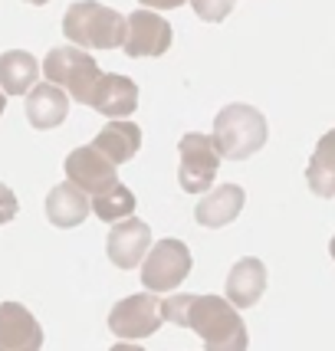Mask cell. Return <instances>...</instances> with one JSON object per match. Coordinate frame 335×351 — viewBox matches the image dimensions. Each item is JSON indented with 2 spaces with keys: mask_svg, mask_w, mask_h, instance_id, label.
I'll return each mask as SVG.
<instances>
[{
  "mask_svg": "<svg viewBox=\"0 0 335 351\" xmlns=\"http://www.w3.org/2000/svg\"><path fill=\"white\" fill-rule=\"evenodd\" d=\"M184 328H194L207 351H246L250 335L240 319V308L230 306L224 295H194L187 302Z\"/></svg>",
  "mask_w": 335,
  "mask_h": 351,
  "instance_id": "cell-1",
  "label": "cell"
},
{
  "mask_svg": "<svg viewBox=\"0 0 335 351\" xmlns=\"http://www.w3.org/2000/svg\"><path fill=\"white\" fill-rule=\"evenodd\" d=\"M266 138H270L266 119L253 106L233 102L213 115V145H217L220 158H227V161L253 158L266 145Z\"/></svg>",
  "mask_w": 335,
  "mask_h": 351,
  "instance_id": "cell-2",
  "label": "cell"
},
{
  "mask_svg": "<svg viewBox=\"0 0 335 351\" xmlns=\"http://www.w3.org/2000/svg\"><path fill=\"white\" fill-rule=\"evenodd\" d=\"M62 33L82 49H115L125 40V16L95 0H76L62 16Z\"/></svg>",
  "mask_w": 335,
  "mask_h": 351,
  "instance_id": "cell-3",
  "label": "cell"
},
{
  "mask_svg": "<svg viewBox=\"0 0 335 351\" xmlns=\"http://www.w3.org/2000/svg\"><path fill=\"white\" fill-rule=\"evenodd\" d=\"M43 73L46 82L53 86H62L69 99H76L79 106H89L92 92L102 79V69L99 62L92 60L82 46H53L43 60Z\"/></svg>",
  "mask_w": 335,
  "mask_h": 351,
  "instance_id": "cell-4",
  "label": "cell"
},
{
  "mask_svg": "<svg viewBox=\"0 0 335 351\" xmlns=\"http://www.w3.org/2000/svg\"><path fill=\"white\" fill-rule=\"evenodd\" d=\"M187 276H191V250L174 237L154 243L141 263V282L148 292H158V295L178 289Z\"/></svg>",
  "mask_w": 335,
  "mask_h": 351,
  "instance_id": "cell-5",
  "label": "cell"
},
{
  "mask_svg": "<svg viewBox=\"0 0 335 351\" xmlns=\"http://www.w3.org/2000/svg\"><path fill=\"white\" fill-rule=\"evenodd\" d=\"M178 154H181L178 181H181L184 194L211 191L213 178H217V168H220V152H217L213 138L200 135V132H187L178 141Z\"/></svg>",
  "mask_w": 335,
  "mask_h": 351,
  "instance_id": "cell-6",
  "label": "cell"
},
{
  "mask_svg": "<svg viewBox=\"0 0 335 351\" xmlns=\"http://www.w3.org/2000/svg\"><path fill=\"white\" fill-rule=\"evenodd\" d=\"M171 49V23L154 10L141 7L125 16V40L122 53L128 60H152V56H165Z\"/></svg>",
  "mask_w": 335,
  "mask_h": 351,
  "instance_id": "cell-7",
  "label": "cell"
},
{
  "mask_svg": "<svg viewBox=\"0 0 335 351\" xmlns=\"http://www.w3.org/2000/svg\"><path fill=\"white\" fill-rule=\"evenodd\" d=\"M161 302L158 295H148V292H138V295H128L122 302H115V308L108 312V332L112 335L125 338V341H135V338H148L161 328Z\"/></svg>",
  "mask_w": 335,
  "mask_h": 351,
  "instance_id": "cell-8",
  "label": "cell"
},
{
  "mask_svg": "<svg viewBox=\"0 0 335 351\" xmlns=\"http://www.w3.org/2000/svg\"><path fill=\"white\" fill-rule=\"evenodd\" d=\"M66 178L86 194H102L119 184V165H112L95 145H82L66 158Z\"/></svg>",
  "mask_w": 335,
  "mask_h": 351,
  "instance_id": "cell-9",
  "label": "cell"
},
{
  "mask_svg": "<svg viewBox=\"0 0 335 351\" xmlns=\"http://www.w3.org/2000/svg\"><path fill=\"white\" fill-rule=\"evenodd\" d=\"M152 250V227L138 217H125L108 233V260L119 269H135Z\"/></svg>",
  "mask_w": 335,
  "mask_h": 351,
  "instance_id": "cell-10",
  "label": "cell"
},
{
  "mask_svg": "<svg viewBox=\"0 0 335 351\" xmlns=\"http://www.w3.org/2000/svg\"><path fill=\"white\" fill-rule=\"evenodd\" d=\"M43 328L30 308L20 302H0V351H40Z\"/></svg>",
  "mask_w": 335,
  "mask_h": 351,
  "instance_id": "cell-11",
  "label": "cell"
},
{
  "mask_svg": "<svg viewBox=\"0 0 335 351\" xmlns=\"http://www.w3.org/2000/svg\"><path fill=\"white\" fill-rule=\"evenodd\" d=\"M27 122L36 128V132H49L56 125L66 122L69 115V95L53 86V82H36L30 92H27Z\"/></svg>",
  "mask_w": 335,
  "mask_h": 351,
  "instance_id": "cell-12",
  "label": "cell"
},
{
  "mask_svg": "<svg viewBox=\"0 0 335 351\" xmlns=\"http://www.w3.org/2000/svg\"><path fill=\"white\" fill-rule=\"evenodd\" d=\"M99 115L106 119H125L138 108V86L128 76H119V73H102L99 86L92 92L89 102Z\"/></svg>",
  "mask_w": 335,
  "mask_h": 351,
  "instance_id": "cell-13",
  "label": "cell"
},
{
  "mask_svg": "<svg viewBox=\"0 0 335 351\" xmlns=\"http://www.w3.org/2000/svg\"><path fill=\"white\" fill-rule=\"evenodd\" d=\"M246 204V194L240 184H220V187H211V194L207 197H200V204L194 207V217H198L200 227H227L233 223L240 210H244Z\"/></svg>",
  "mask_w": 335,
  "mask_h": 351,
  "instance_id": "cell-14",
  "label": "cell"
},
{
  "mask_svg": "<svg viewBox=\"0 0 335 351\" xmlns=\"http://www.w3.org/2000/svg\"><path fill=\"white\" fill-rule=\"evenodd\" d=\"M266 289V266L257 256H244L233 263V269L227 276V302L237 308H250L259 302V295Z\"/></svg>",
  "mask_w": 335,
  "mask_h": 351,
  "instance_id": "cell-15",
  "label": "cell"
},
{
  "mask_svg": "<svg viewBox=\"0 0 335 351\" xmlns=\"http://www.w3.org/2000/svg\"><path fill=\"white\" fill-rule=\"evenodd\" d=\"M92 210V200L86 197V191H79L73 181L56 184L49 194H46V217L49 223L60 230H73L79 227Z\"/></svg>",
  "mask_w": 335,
  "mask_h": 351,
  "instance_id": "cell-16",
  "label": "cell"
},
{
  "mask_svg": "<svg viewBox=\"0 0 335 351\" xmlns=\"http://www.w3.org/2000/svg\"><path fill=\"white\" fill-rule=\"evenodd\" d=\"M99 152L106 154L112 165H125V161H132L141 148V128L135 122H125V119H112V122L95 135L92 141Z\"/></svg>",
  "mask_w": 335,
  "mask_h": 351,
  "instance_id": "cell-17",
  "label": "cell"
},
{
  "mask_svg": "<svg viewBox=\"0 0 335 351\" xmlns=\"http://www.w3.org/2000/svg\"><path fill=\"white\" fill-rule=\"evenodd\" d=\"M40 79V62L27 49L0 53V89L7 95H27Z\"/></svg>",
  "mask_w": 335,
  "mask_h": 351,
  "instance_id": "cell-18",
  "label": "cell"
},
{
  "mask_svg": "<svg viewBox=\"0 0 335 351\" xmlns=\"http://www.w3.org/2000/svg\"><path fill=\"white\" fill-rule=\"evenodd\" d=\"M305 181L312 187V194L335 197V128L319 138L316 152L309 158V168H305Z\"/></svg>",
  "mask_w": 335,
  "mask_h": 351,
  "instance_id": "cell-19",
  "label": "cell"
},
{
  "mask_svg": "<svg viewBox=\"0 0 335 351\" xmlns=\"http://www.w3.org/2000/svg\"><path fill=\"white\" fill-rule=\"evenodd\" d=\"M92 210H95V217H99L102 223L125 220V217L135 214V194H132L125 184H112L108 191L92 197Z\"/></svg>",
  "mask_w": 335,
  "mask_h": 351,
  "instance_id": "cell-20",
  "label": "cell"
},
{
  "mask_svg": "<svg viewBox=\"0 0 335 351\" xmlns=\"http://www.w3.org/2000/svg\"><path fill=\"white\" fill-rule=\"evenodd\" d=\"M191 7H194V14H198L200 20L220 23V20H227L230 10L237 7V0H191Z\"/></svg>",
  "mask_w": 335,
  "mask_h": 351,
  "instance_id": "cell-21",
  "label": "cell"
},
{
  "mask_svg": "<svg viewBox=\"0 0 335 351\" xmlns=\"http://www.w3.org/2000/svg\"><path fill=\"white\" fill-rule=\"evenodd\" d=\"M16 210H20L16 194L7 187V184H0V227H3V223H10V220L16 217Z\"/></svg>",
  "mask_w": 335,
  "mask_h": 351,
  "instance_id": "cell-22",
  "label": "cell"
},
{
  "mask_svg": "<svg viewBox=\"0 0 335 351\" xmlns=\"http://www.w3.org/2000/svg\"><path fill=\"white\" fill-rule=\"evenodd\" d=\"M141 7L148 10H174V7H184V0H138Z\"/></svg>",
  "mask_w": 335,
  "mask_h": 351,
  "instance_id": "cell-23",
  "label": "cell"
},
{
  "mask_svg": "<svg viewBox=\"0 0 335 351\" xmlns=\"http://www.w3.org/2000/svg\"><path fill=\"white\" fill-rule=\"evenodd\" d=\"M108 351H145V348H138V345H128V341H119V345H112Z\"/></svg>",
  "mask_w": 335,
  "mask_h": 351,
  "instance_id": "cell-24",
  "label": "cell"
},
{
  "mask_svg": "<svg viewBox=\"0 0 335 351\" xmlns=\"http://www.w3.org/2000/svg\"><path fill=\"white\" fill-rule=\"evenodd\" d=\"M3 112H7V92L0 89V115H3Z\"/></svg>",
  "mask_w": 335,
  "mask_h": 351,
  "instance_id": "cell-25",
  "label": "cell"
},
{
  "mask_svg": "<svg viewBox=\"0 0 335 351\" xmlns=\"http://www.w3.org/2000/svg\"><path fill=\"white\" fill-rule=\"evenodd\" d=\"M30 7H43V3H49V0H27Z\"/></svg>",
  "mask_w": 335,
  "mask_h": 351,
  "instance_id": "cell-26",
  "label": "cell"
},
{
  "mask_svg": "<svg viewBox=\"0 0 335 351\" xmlns=\"http://www.w3.org/2000/svg\"><path fill=\"white\" fill-rule=\"evenodd\" d=\"M329 253H332V260H335V237H332V243H329Z\"/></svg>",
  "mask_w": 335,
  "mask_h": 351,
  "instance_id": "cell-27",
  "label": "cell"
}]
</instances>
